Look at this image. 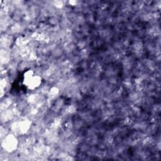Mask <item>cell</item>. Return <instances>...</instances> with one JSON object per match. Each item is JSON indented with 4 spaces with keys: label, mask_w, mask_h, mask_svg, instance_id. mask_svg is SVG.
Listing matches in <instances>:
<instances>
[{
    "label": "cell",
    "mask_w": 161,
    "mask_h": 161,
    "mask_svg": "<svg viewBox=\"0 0 161 161\" xmlns=\"http://www.w3.org/2000/svg\"><path fill=\"white\" fill-rule=\"evenodd\" d=\"M19 147V140L17 136L9 133L3 139H1V148L8 153L16 152Z\"/></svg>",
    "instance_id": "6da1fadb"
},
{
    "label": "cell",
    "mask_w": 161,
    "mask_h": 161,
    "mask_svg": "<svg viewBox=\"0 0 161 161\" xmlns=\"http://www.w3.org/2000/svg\"><path fill=\"white\" fill-rule=\"evenodd\" d=\"M15 38L13 36L9 35L7 33H1L0 45L1 48L10 49L14 44Z\"/></svg>",
    "instance_id": "7a4b0ae2"
},
{
    "label": "cell",
    "mask_w": 161,
    "mask_h": 161,
    "mask_svg": "<svg viewBox=\"0 0 161 161\" xmlns=\"http://www.w3.org/2000/svg\"><path fill=\"white\" fill-rule=\"evenodd\" d=\"M13 59H12V56L11 53V48L10 49L1 48V50H0L1 65L6 66Z\"/></svg>",
    "instance_id": "277c9868"
},
{
    "label": "cell",
    "mask_w": 161,
    "mask_h": 161,
    "mask_svg": "<svg viewBox=\"0 0 161 161\" xmlns=\"http://www.w3.org/2000/svg\"><path fill=\"white\" fill-rule=\"evenodd\" d=\"M15 118L13 107L1 111V124H6L13 121Z\"/></svg>",
    "instance_id": "3957f363"
}]
</instances>
